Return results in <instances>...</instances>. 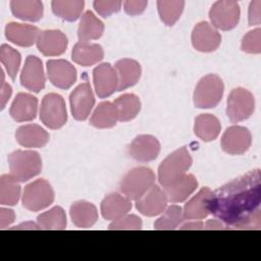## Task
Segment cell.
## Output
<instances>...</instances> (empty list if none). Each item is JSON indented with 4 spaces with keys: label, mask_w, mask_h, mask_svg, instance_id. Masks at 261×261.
Listing matches in <instances>:
<instances>
[{
    "label": "cell",
    "mask_w": 261,
    "mask_h": 261,
    "mask_svg": "<svg viewBox=\"0 0 261 261\" xmlns=\"http://www.w3.org/2000/svg\"><path fill=\"white\" fill-rule=\"evenodd\" d=\"M261 176L259 169L232 179L212 194L208 211L226 225L260 228Z\"/></svg>",
    "instance_id": "6da1fadb"
},
{
    "label": "cell",
    "mask_w": 261,
    "mask_h": 261,
    "mask_svg": "<svg viewBox=\"0 0 261 261\" xmlns=\"http://www.w3.org/2000/svg\"><path fill=\"white\" fill-rule=\"evenodd\" d=\"M192 165V157L186 147H181L169 154L160 164L158 180L163 188H167L180 179Z\"/></svg>",
    "instance_id": "7a4b0ae2"
},
{
    "label": "cell",
    "mask_w": 261,
    "mask_h": 261,
    "mask_svg": "<svg viewBox=\"0 0 261 261\" xmlns=\"http://www.w3.org/2000/svg\"><path fill=\"white\" fill-rule=\"evenodd\" d=\"M10 176L17 181H27L38 175L42 169V160L35 151L17 150L8 156Z\"/></svg>",
    "instance_id": "3957f363"
},
{
    "label": "cell",
    "mask_w": 261,
    "mask_h": 261,
    "mask_svg": "<svg viewBox=\"0 0 261 261\" xmlns=\"http://www.w3.org/2000/svg\"><path fill=\"white\" fill-rule=\"evenodd\" d=\"M155 182V174L148 167L130 169L119 184L120 192L129 200L141 198Z\"/></svg>",
    "instance_id": "277c9868"
},
{
    "label": "cell",
    "mask_w": 261,
    "mask_h": 261,
    "mask_svg": "<svg viewBox=\"0 0 261 261\" xmlns=\"http://www.w3.org/2000/svg\"><path fill=\"white\" fill-rule=\"evenodd\" d=\"M223 83L216 74H207L202 77L194 92V103L198 108H213L223 95Z\"/></svg>",
    "instance_id": "5b68a950"
},
{
    "label": "cell",
    "mask_w": 261,
    "mask_h": 261,
    "mask_svg": "<svg viewBox=\"0 0 261 261\" xmlns=\"http://www.w3.org/2000/svg\"><path fill=\"white\" fill-rule=\"evenodd\" d=\"M40 119L49 128H60L67 120L66 106L63 98L55 93L47 94L41 103Z\"/></svg>",
    "instance_id": "8992f818"
},
{
    "label": "cell",
    "mask_w": 261,
    "mask_h": 261,
    "mask_svg": "<svg viewBox=\"0 0 261 261\" xmlns=\"http://www.w3.org/2000/svg\"><path fill=\"white\" fill-rule=\"evenodd\" d=\"M54 192L45 179H37L29 184L23 191L22 205L25 209L37 212L52 204Z\"/></svg>",
    "instance_id": "52a82bcc"
},
{
    "label": "cell",
    "mask_w": 261,
    "mask_h": 261,
    "mask_svg": "<svg viewBox=\"0 0 261 261\" xmlns=\"http://www.w3.org/2000/svg\"><path fill=\"white\" fill-rule=\"evenodd\" d=\"M255 110V99L251 92L244 88L233 89L227 99L226 114L231 122L249 118Z\"/></svg>",
    "instance_id": "ba28073f"
},
{
    "label": "cell",
    "mask_w": 261,
    "mask_h": 261,
    "mask_svg": "<svg viewBox=\"0 0 261 261\" xmlns=\"http://www.w3.org/2000/svg\"><path fill=\"white\" fill-rule=\"evenodd\" d=\"M240 14L241 11L238 2L231 0L217 1L209 11V17L213 27L221 31L233 29L239 22Z\"/></svg>",
    "instance_id": "9c48e42d"
},
{
    "label": "cell",
    "mask_w": 261,
    "mask_h": 261,
    "mask_svg": "<svg viewBox=\"0 0 261 261\" xmlns=\"http://www.w3.org/2000/svg\"><path fill=\"white\" fill-rule=\"evenodd\" d=\"M251 142V133L247 127L233 125L224 132L221 138V147L228 154L239 155L250 148Z\"/></svg>",
    "instance_id": "30bf717a"
},
{
    "label": "cell",
    "mask_w": 261,
    "mask_h": 261,
    "mask_svg": "<svg viewBox=\"0 0 261 261\" xmlns=\"http://www.w3.org/2000/svg\"><path fill=\"white\" fill-rule=\"evenodd\" d=\"M70 110L76 120H85L95 104V98L89 83L79 85L69 97Z\"/></svg>",
    "instance_id": "8fae6325"
},
{
    "label": "cell",
    "mask_w": 261,
    "mask_h": 261,
    "mask_svg": "<svg viewBox=\"0 0 261 261\" xmlns=\"http://www.w3.org/2000/svg\"><path fill=\"white\" fill-rule=\"evenodd\" d=\"M221 42V36L217 30L207 21L196 24L192 33V43L196 50L201 52L215 51Z\"/></svg>",
    "instance_id": "7c38bea8"
},
{
    "label": "cell",
    "mask_w": 261,
    "mask_h": 261,
    "mask_svg": "<svg viewBox=\"0 0 261 261\" xmlns=\"http://www.w3.org/2000/svg\"><path fill=\"white\" fill-rule=\"evenodd\" d=\"M20 84L29 91L38 93L45 87V75L41 59L30 55L27 57L20 73Z\"/></svg>",
    "instance_id": "4fadbf2b"
},
{
    "label": "cell",
    "mask_w": 261,
    "mask_h": 261,
    "mask_svg": "<svg viewBox=\"0 0 261 261\" xmlns=\"http://www.w3.org/2000/svg\"><path fill=\"white\" fill-rule=\"evenodd\" d=\"M165 191L158 186H152L141 198L137 200L136 207L143 215L155 216L161 214L167 205Z\"/></svg>",
    "instance_id": "5bb4252c"
},
{
    "label": "cell",
    "mask_w": 261,
    "mask_h": 261,
    "mask_svg": "<svg viewBox=\"0 0 261 261\" xmlns=\"http://www.w3.org/2000/svg\"><path fill=\"white\" fill-rule=\"evenodd\" d=\"M47 70L50 82L57 88L68 89L76 81V69L66 60H49Z\"/></svg>",
    "instance_id": "9a60e30c"
},
{
    "label": "cell",
    "mask_w": 261,
    "mask_h": 261,
    "mask_svg": "<svg viewBox=\"0 0 261 261\" xmlns=\"http://www.w3.org/2000/svg\"><path fill=\"white\" fill-rule=\"evenodd\" d=\"M160 152L158 140L150 135H141L134 139L128 146V154L140 162H149L157 158Z\"/></svg>",
    "instance_id": "2e32d148"
},
{
    "label": "cell",
    "mask_w": 261,
    "mask_h": 261,
    "mask_svg": "<svg viewBox=\"0 0 261 261\" xmlns=\"http://www.w3.org/2000/svg\"><path fill=\"white\" fill-rule=\"evenodd\" d=\"M93 81L98 97L106 98L117 91V75L109 63H102L94 68Z\"/></svg>",
    "instance_id": "e0dca14e"
},
{
    "label": "cell",
    "mask_w": 261,
    "mask_h": 261,
    "mask_svg": "<svg viewBox=\"0 0 261 261\" xmlns=\"http://www.w3.org/2000/svg\"><path fill=\"white\" fill-rule=\"evenodd\" d=\"M37 47L46 56L61 55L66 50L67 38L61 31L45 30L38 36Z\"/></svg>",
    "instance_id": "ac0fdd59"
},
{
    "label": "cell",
    "mask_w": 261,
    "mask_h": 261,
    "mask_svg": "<svg viewBox=\"0 0 261 261\" xmlns=\"http://www.w3.org/2000/svg\"><path fill=\"white\" fill-rule=\"evenodd\" d=\"M38 110V99L27 93L16 95L10 107L11 117L18 122L35 119Z\"/></svg>",
    "instance_id": "d6986e66"
},
{
    "label": "cell",
    "mask_w": 261,
    "mask_h": 261,
    "mask_svg": "<svg viewBox=\"0 0 261 261\" xmlns=\"http://www.w3.org/2000/svg\"><path fill=\"white\" fill-rule=\"evenodd\" d=\"M130 209V200L118 193L109 194L101 203L102 216L107 220H117L126 215Z\"/></svg>",
    "instance_id": "ffe728a7"
},
{
    "label": "cell",
    "mask_w": 261,
    "mask_h": 261,
    "mask_svg": "<svg viewBox=\"0 0 261 261\" xmlns=\"http://www.w3.org/2000/svg\"><path fill=\"white\" fill-rule=\"evenodd\" d=\"M40 32L32 24L9 22L5 27V36L8 41L21 47H30L37 42Z\"/></svg>",
    "instance_id": "44dd1931"
},
{
    "label": "cell",
    "mask_w": 261,
    "mask_h": 261,
    "mask_svg": "<svg viewBox=\"0 0 261 261\" xmlns=\"http://www.w3.org/2000/svg\"><path fill=\"white\" fill-rule=\"evenodd\" d=\"M114 69L117 75V91H122L136 85L141 76V66L134 59L123 58L118 60L114 65Z\"/></svg>",
    "instance_id": "7402d4cb"
},
{
    "label": "cell",
    "mask_w": 261,
    "mask_h": 261,
    "mask_svg": "<svg viewBox=\"0 0 261 261\" xmlns=\"http://www.w3.org/2000/svg\"><path fill=\"white\" fill-rule=\"evenodd\" d=\"M16 141L27 148H41L49 141V134L38 124H25L19 126L15 133Z\"/></svg>",
    "instance_id": "603a6c76"
},
{
    "label": "cell",
    "mask_w": 261,
    "mask_h": 261,
    "mask_svg": "<svg viewBox=\"0 0 261 261\" xmlns=\"http://www.w3.org/2000/svg\"><path fill=\"white\" fill-rule=\"evenodd\" d=\"M212 192L208 188H203L195 195L184 207L182 216L189 220H199L205 218L208 214V204L212 196Z\"/></svg>",
    "instance_id": "cb8c5ba5"
},
{
    "label": "cell",
    "mask_w": 261,
    "mask_h": 261,
    "mask_svg": "<svg viewBox=\"0 0 261 261\" xmlns=\"http://www.w3.org/2000/svg\"><path fill=\"white\" fill-rule=\"evenodd\" d=\"M103 55L104 52L100 45L81 41L74 45L71 52L72 60L83 66H90L99 62Z\"/></svg>",
    "instance_id": "d4e9b609"
},
{
    "label": "cell",
    "mask_w": 261,
    "mask_h": 261,
    "mask_svg": "<svg viewBox=\"0 0 261 261\" xmlns=\"http://www.w3.org/2000/svg\"><path fill=\"white\" fill-rule=\"evenodd\" d=\"M198 187V181L193 174H185L180 179L176 180L167 188H164L168 201L179 203L187 200Z\"/></svg>",
    "instance_id": "484cf974"
},
{
    "label": "cell",
    "mask_w": 261,
    "mask_h": 261,
    "mask_svg": "<svg viewBox=\"0 0 261 261\" xmlns=\"http://www.w3.org/2000/svg\"><path fill=\"white\" fill-rule=\"evenodd\" d=\"M10 8L14 16L29 21L40 20L44 12L43 3L39 0H13Z\"/></svg>",
    "instance_id": "4316f807"
},
{
    "label": "cell",
    "mask_w": 261,
    "mask_h": 261,
    "mask_svg": "<svg viewBox=\"0 0 261 261\" xmlns=\"http://www.w3.org/2000/svg\"><path fill=\"white\" fill-rule=\"evenodd\" d=\"M69 213L73 224L77 227H90L98 219L96 207L92 203L86 201L74 202L70 207Z\"/></svg>",
    "instance_id": "83f0119b"
},
{
    "label": "cell",
    "mask_w": 261,
    "mask_h": 261,
    "mask_svg": "<svg viewBox=\"0 0 261 261\" xmlns=\"http://www.w3.org/2000/svg\"><path fill=\"white\" fill-rule=\"evenodd\" d=\"M221 129L219 120L212 114H200L195 119L194 132L202 141L210 142L215 140Z\"/></svg>",
    "instance_id": "f1b7e54d"
},
{
    "label": "cell",
    "mask_w": 261,
    "mask_h": 261,
    "mask_svg": "<svg viewBox=\"0 0 261 261\" xmlns=\"http://www.w3.org/2000/svg\"><path fill=\"white\" fill-rule=\"evenodd\" d=\"M104 31L103 22L98 19L95 14L88 10L86 11L79 24L77 37L81 42H87L89 40H96L100 38Z\"/></svg>",
    "instance_id": "f546056e"
},
{
    "label": "cell",
    "mask_w": 261,
    "mask_h": 261,
    "mask_svg": "<svg viewBox=\"0 0 261 261\" xmlns=\"http://www.w3.org/2000/svg\"><path fill=\"white\" fill-rule=\"evenodd\" d=\"M117 120L118 115L115 105L107 101L96 107L90 118V123L98 128H108L114 126Z\"/></svg>",
    "instance_id": "4dcf8cb0"
},
{
    "label": "cell",
    "mask_w": 261,
    "mask_h": 261,
    "mask_svg": "<svg viewBox=\"0 0 261 261\" xmlns=\"http://www.w3.org/2000/svg\"><path fill=\"white\" fill-rule=\"evenodd\" d=\"M117 110L119 121H128L137 116L141 109L140 99L134 94H123L113 103Z\"/></svg>",
    "instance_id": "1f68e13d"
},
{
    "label": "cell",
    "mask_w": 261,
    "mask_h": 261,
    "mask_svg": "<svg viewBox=\"0 0 261 261\" xmlns=\"http://www.w3.org/2000/svg\"><path fill=\"white\" fill-rule=\"evenodd\" d=\"M54 14L67 21L76 20L83 12V0H55L51 3Z\"/></svg>",
    "instance_id": "d6a6232c"
},
{
    "label": "cell",
    "mask_w": 261,
    "mask_h": 261,
    "mask_svg": "<svg viewBox=\"0 0 261 261\" xmlns=\"http://www.w3.org/2000/svg\"><path fill=\"white\" fill-rule=\"evenodd\" d=\"M185 7L182 0H160L157 2V8L161 20L166 25H173L179 18Z\"/></svg>",
    "instance_id": "836d02e7"
},
{
    "label": "cell",
    "mask_w": 261,
    "mask_h": 261,
    "mask_svg": "<svg viewBox=\"0 0 261 261\" xmlns=\"http://www.w3.org/2000/svg\"><path fill=\"white\" fill-rule=\"evenodd\" d=\"M20 196V186L17 180L10 176V174H4L0 179V203L2 205L13 206L15 205Z\"/></svg>",
    "instance_id": "e575fe53"
},
{
    "label": "cell",
    "mask_w": 261,
    "mask_h": 261,
    "mask_svg": "<svg viewBox=\"0 0 261 261\" xmlns=\"http://www.w3.org/2000/svg\"><path fill=\"white\" fill-rule=\"evenodd\" d=\"M37 221L43 229H64L66 226L65 213L59 206H55L49 211L40 214Z\"/></svg>",
    "instance_id": "d590c367"
},
{
    "label": "cell",
    "mask_w": 261,
    "mask_h": 261,
    "mask_svg": "<svg viewBox=\"0 0 261 261\" xmlns=\"http://www.w3.org/2000/svg\"><path fill=\"white\" fill-rule=\"evenodd\" d=\"M182 210L177 205H171L164 210V213L159 217L155 223L154 227L156 229H174L182 221Z\"/></svg>",
    "instance_id": "8d00e7d4"
},
{
    "label": "cell",
    "mask_w": 261,
    "mask_h": 261,
    "mask_svg": "<svg viewBox=\"0 0 261 261\" xmlns=\"http://www.w3.org/2000/svg\"><path fill=\"white\" fill-rule=\"evenodd\" d=\"M0 60L4 65L8 75L14 80L20 65V54L8 45H2L0 49Z\"/></svg>",
    "instance_id": "74e56055"
},
{
    "label": "cell",
    "mask_w": 261,
    "mask_h": 261,
    "mask_svg": "<svg viewBox=\"0 0 261 261\" xmlns=\"http://www.w3.org/2000/svg\"><path fill=\"white\" fill-rule=\"evenodd\" d=\"M241 47L247 53L259 54L261 52V30L258 28L247 33L242 40Z\"/></svg>",
    "instance_id": "f35d334b"
},
{
    "label": "cell",
    "mask_w": 261,
    "mask_h": 261,
    "mask_svg": "<svg viewBox=\"0 0 261 261\" xmlns=\"http://www.w3.org/2000/svg\"><path fill=\"white\" fill-rule=\"evenodd\" d=\"M109 229H141L142 220L137 215H124L117 220H113L108 226Z\"/></svg>",
    "instance_id": "ab89813d"
},
{
    "label": "cell",
    "mask_w": 261,
    "mask_h": 261,
    "mask_svg": "<svg viewBox=\"0 0 261 261\" xmlns=\"http://www.w3.org/2000/svg\"><path fill=\"white\" fill-rule=\"evenodd\" d=\"M95 10L103 17H107L120 10L121 1H103L96 0L93 3Z\"/></svg>",
    "instance_id": "60d3db41"
},
{
    "label": "cell",
    "mask_w": 261,
    "mask_h": 261,
    "mask_svg": "<svg viewBox=\"0 0 261 261\" xmlns=\"http://www.w3.org/2000/svg\"><path fill=\"white\" fill-rule=\"evenodd\" d=\"M148 2L145 0H139V1H125L123 3L124 11L129 15H138L141 14L145 8L147 7Z\"/></svg>",
    "instance_id": "b9f144b4"
},
{
    "label": "cell",
    "mask_w": 261,
    "mask_h": 261,
    "mask_svg": "<svg viewBox=\"0 0 261 261\" xmlns=\"http://www.w3.org/2000/svg\"><path fill=\"white\" fill-rule=\"evenodd\" d=\"M261 1L260 0H255L250 3L249 6V24L254 25V24H259L261 21Z\"/></svg>",
    "instance_id": "7bdbcfd3"
},
{
    "label": "cell",
    "mask_w": 261,
    "mask_h": 261,
    "mask_svg": "<svg viewBox=\"0 0 261 261\" xmlns=\"http://www.w3.org/2000/svg\"><path fill=\"white\" fill-rule=\"evenodd\" d=\"M15 215L14 212L10 209L1 208L0 210V227L4 229L6 226L11 224L14 221Z\"/></svg>",
    "instance_id": "ee69618b"
},
{
    "label": "cell",
    "mask_w": 261,
    "mask_h": 261,
    "mask_svg": "<svg viewBox=\"0 0 261 261\" xmlns=\"http://www.w3.org/2000/svg\"><path fill=\"white\" fill-rule=\"evenodd\" d=\"M11 87L5 83L4 81V74H3V70L1 69V108L3 109L6 105V102L9 100L10 96H11Z\"/></svg>",
    "instance_id": "f6af8a7d"
},
{
    "label": "cell",
    "mask_w": 261,
    "mask_h": 261,
    "mask_svg": "<svg viewBox=\"0 0 261 261\" xmlns=\"http://www.w3.org/2000/svg\"><path fill=\"white\" fill-rule=\"evenodd\" d=\"M224 225L216 219H210L205 224V229H224Z\"/></svg>",
    "instance_id": "bcb514c9"
},
{
    "label": "cell",
    "mask_w": 261,
    "mask_h": 261,
    "mask_svg": "<svg viewBox=\"0 0 261 261\" xmlns=\"http://www.w3.org/2000/svg\"><path fill=\"white\" fill-rule=\"evenodd\" d=\"M203 223L201 221H189L180 226V229H202Z\"/></svg>",
    "instance_id": "7dc6e473"
},
{
    "label": "cell",
    "mask_w": 261,
    "mask_h": 261,
    "mask_svg": "<svg viewBox=\"0 0 261 261\" xmlns=\"http://www.w3.org/2000/svg\"><path fill=\"white\" fill-rule=\"evenodd\" d=\"M40 225L33 223V222H25V223H21L20 225L14 226L11 229H40Z\"/></svg>",
    "instance_id": "c3c4849f"
}]
</instances>
